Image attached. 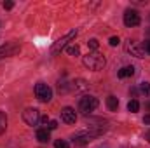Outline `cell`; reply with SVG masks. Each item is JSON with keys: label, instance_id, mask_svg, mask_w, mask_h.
Segmentation results:
<instances>
[{"label": "cell", "instance_id": "6da1fadb", "mask_svg": "<svg viewBox=\"0 0 150 148\" xmlns=\"http://www.w3.org/2000/svg\"><path fill=\"white\" fill-rule=\"evenodd\" d=\"M84 65L89 68V70H93V72H98V70H101L103 66H105V56L103 54H100L98 51H94V52H89L87 56H84Z\"/></svg>", "mask_w": 150, "mask_h": 148}, {"label": "cell", "instance_id": "7a4b0ae2", "mask_svg": "<svg viewBox=\"0 0 150 148\" xmlns=\"http://www.w3.org/2000/svg\"><path fill=\"white\" fill-rule=\"evenodd\" d=\"M86 125H87V131H89L94 138H98V136H101L103 132H107V129H108V120H105V118H87V120H86Z\"/></svg>", "mask_w": 150, "mask_h": 148}, {"label": "cell", "instance_id": "3957f363", "mask_svg": "<svg viewBox=\"0 0 150 148\" xmlns=\"http://www.w3.org/2000/svg\"><path fill=\"white\" fill-rule=\"evenodd\" d=\"M98 105H100L98 98H94V96H84L79 101V111L82 115H89V113H93L98 108Z\"/></svg>", "mask_w": 150, "mask_h": 148}, {"label": "cell", "instance_id": "277c9868", "mask_svg": "<svg viewBox=\"0 0 150 148\" xmlns=\"http://www.w3.org/2000/svg\"><path fill=\"white\" fill-rule=\"evenodd\" d=\"M77 37V30H70L65 37H61V38H58L54 44H52V49H51V52L52 54H58L59 51H63L67 45H68V42H72L74 38Z\"/></svg>", "mask_w": 150, "mask_h": 148}, {"label": "cell", "instance_id": "5b68a950", "mask_svg": "<svg viewBox=\"0 0 150 148\" xmlns=\"http://www.w3.org/2000/svg\"><path fill=\"white\" fill-rule=\"evenodd\" d=\"M35 96H37L38 101L47 103V101H51V98H52V91H51V87H49L47 84L38 82L37 85H35Z\"/></svg>", "mask_w": 150, "mask_h": 148}, {"label": "cell", "instance_id": "8992f818", "mask_svg": "<svg viewBox=\"0 0 150 148\" xmlns=\"http://www.w3.org/2000/svg\"><path fill=\"white\" fill-rule=\"evenodd\" d=\"M94 140V136L86 129V131H79V132H75L74 138H72V141H74L75 145H79V147H84V145H89L91 141Z\"/></svg>", "mask_w": 150, "mask_h": 148}, {"label": "cell", "instance_id": "52a82bcc", "mask_svg": "<svg viewBox=\"0 0 150 148\" xmlns=\"http://www.w3.org/2000/svg\"><path fill=\"white\" fill-rule=\"evenodd\" d=\"M23 120L28 124V125H37L38 122H40V111L37 108H26V110L23 111Z\"/></svg>", "mask_w": 150, "mask_h": 148}, {"label": "cell", "instance_id": "ba28073f", "mask_svg": "<svg viewBox=\"0 0 150 148\" xmlns=\"http://www.w3.org/2000/svg\"><path fill=\"white\" fill-rule=\"evenodd\" d=\"M124 25L126 26H138L140 25V14L134 11V9H127L124 12Z\"/></svg>", "mask_w": 150, "mask_h": 148}, {"label": "cell", "instance_id": "9c48e42d", "mask_svg": "<svg viewBox=\"0 0 150 148\" xmlns=\"http://www.w3.org/2000/svg\"><path fill=\"white\" fill-rule=\"evenodd\" d=\"M16 52H19V45L14 44V42H9V44H5L0 49V59L2 58H7V56H14Z\"/></svg>", "mask_w": 150, "mask_h": 148}, {"label": "cell", "instance_id": "30bf717a", "mask_svg": "<svg viewBox=\"0 0 150 148\" xmlns=\"http://www.w3.org/2000/svg\"><path fill=\"white\" fill-rule=\"evenodd\" d=\"M61 118H63V122H67V124H75V122H77V113H75L74 108L65 106V108L61 110Z\"/></svg>", "mask_w": 150, "mask_h": 148}, {"label": "cell", "instance_id": "8fae6325", "mask_svg": "<svg viewBox=\"0 0 150 148\" xmlns=\"http://www.w3.org/2000/svg\"><path fill=\"white\" fill-rule=\"evenodd\" d=\"M126 51L131 52V54L136 56V58H143V49H142L136 42H133V40H127V44H126Z\"/></svg>", "mask_w": 150, "mask_h": 148}, {"label": "cell", "instance_id": "7c38bea8", "mask_svg": "<svg viewBox=\"0 0 150 148\" xmlns=\"http://www.w3.org/2000/svg\"><path fill=\"white\" fill-rule=\"evenodd\" d=\"M87 89H89V84L84 78H75L72 82V91H75V92H82V91H87Z\"/></svg>", "mask_w": 150, "mask_h": 148}, {"label": "cell", "instance_id": "4fadbf2b", "mask_svg": "<svg viewBox=\"0 0 150 148\" xmlns=\"http://www.w3.org/2000/svg\"><path fill=\"white\" fill-rule=\"evenodd\" d=\"M37 140L40 141V143H47V141L51 140L49 131H47V129H38L37 131Z\"/></svg>", "mask_w": 150, "mask_h": 148}, {"label": "cell", "instance_id": "5bb4252c", "mask_svg": "<svg viewBox=\"0 0 150 148\" xmlns=\"http://www.w3.org/2000/svg\"><path fill=\"white\" fill-rule=\"evenodd\" d=\"M134 75V66H124L119 70V77L120 78H126V77H133Z\"/></svg>", "mask_w": 150, "mask_h": 148}, {"label": "cell", "instance_id": "9a60e30c", "mask_svg": "<svg viewBox=\"0 0 150 148\" xmlns=\"http://www.w3.org/2000/svg\"><path fill=\"white\" fill-rule=\"evenodd\" d=\"M107 106H108V110L117 111V108H119V99L115 96H108L107 98Z\"/></svg>", "mask_w": 150, "mask_h": 148}, {"label": "cell", "instance_id": "2e32d148", "mask_svg": "<svg viewBox=\"0 0 150 148\" xmlns=\"http://www.w3.org/2000/svg\"><path fill=\"white\" fill-rule=\"evenodd\" d=\"M70 89H72V84H68V82H65V80H59V82H58V91H59L61 94L68 92Z\"/></svg>", "mask_w": 150, "mask_h": 148}, {"label": "cell", "instance_id": "e0dca14e", "mask_svg": "<svg viewBox=\"0 0 150 148\" xmlns=\"http://www.w3.org/2000/svg\"><path fill=\"white\" fill-rule=\"evenodd\" d=\"M127 110L131 111V113H136V111L140 110V103H138L136 99H131V101L127 103Z\"/></svg>", "mask_w": 150, "mask_h": 148}, {"label": "cell", "instance_id": "ac0fdd59", "mask_svg": "<svg viewBox=\"0 0 150 148\" xmlns=\"http://www.w3.org/2000/svg\"><path fill=\"white\" fill-rule=\"evenodd\" d=\"M5 129H7V117L4 111H0V134L5 132Z\"/></svg>", "mask_w": 150, "mask_h": 148}, {"label": "cell", "instance_id": "d6986e66", "mask_svg": "<svg viewBox=\"0 0 150 148\" xmlns=\"http://www.w3.org/2000/svg\"><path fill=\"white\" fill-rule=\"evenodd\" d=\"M68 54H70V56H79V54H80V47H79V45H70V47H68Z\"/></svg>", "mask_w": 150, "mask_h": 148}, {"label": "cell", "instance_id": "ffe728a7", "mask_svg": "<svg viewBox=\"0 0 150 148\" xmlns=\"http://www.w3.org/2000/svg\"><path fill=\"white\" fill-rule=\"evenodd\" d=\"M140 91H142L145 96H150V84L149 82H143V84L140 85Z\"/></svg>", "mask_w": 150, "mask_h": 148}, {"label": "cell", "instance_id": "44dd1931", "mask_svg": "<svg viewBox=\"0 0 150 148\" xmlns=\"http://www.w3.org/2000/svg\"><path fill=\"white\" fill-rule=\"evenodd\" d=\"M54 148H70V145L65 140H56L54 141Z\"/></svg>", "mask_w": 150, "mask_h": 148}, {"label": "cell", "instance_id": "7402d4cb", "mask_svg": "<svg viewBox=\"0 0 150 148\" xmlns=\"http://www.w3.org/2000/svg\"><path fill=\"white\" fill-rule=\"evenodd\" d=\"M87 47H89V49H93V51H96V49L100 47V42H98L96 38H91V40L87 42Z\"/></svg>", "mask_w": 150, "mask_h": 148}, {"label": "cell", "instance_id": "603a6c76", "mask_svg": "<svg viewBox=\"0 0 150 148\" xmlns=\"http://www.w3.org/2000/svg\"><path fill=\"white\" fill-rule=\"evenodd\" d=\"M58 127V122L56 120H49V124H47V131H54Z\"/></svg>", "mask_w": 150, "mask_h": 148}, {"label": "cell", "instance_id": "cb8c5ba5", "mask_svg": "<svg viewBox=\"0 0 150 148\" xmlns=\"http://www.w3.org/2000/svg\"><path fill=\"white\" fill-rule=\"evenodd\" d=\"M108 42H110V45H112V47H115V45H119V42H120V40H119V37H112Z\"/></svg>", "mask_w": 150, "mask_h": 148}, {"label": "cell", "instance_id": "d4e9b609", "mask_svg": "<svg viewBox=\"0 0 150 148\" xmlns=\"http://www.w3.org/2000/svg\"><path fill=\"white\" fill-rule=\"evenodd\" d=\"M14 7V4L11 2V0H7V2H4V9H12Z\"/></svg>", "mask_w": 150, "mask_h": 148}, {"label": "cell", "instance_id": "484cf974", "mask_svg": "<svg viewBox=\"0 0 150 148\" xmlns=\"http://www.w3.org/2000/svg\"><path fill=\"white\" fill-rule=\"evenodd\" d=\"M40 122L47 125V124H49V117H47V115H44V117H40Z\"/></svg>", "mask_w": 150, "mask_h": 148}, {"label": "cell", "instance_id": "4316f807", "mask_svg": "<svg viewBox=\"0 0 150 148\" xmlns=\"http://www.w3.org/2000/svg\"><path fill=\"white\" fill-rule=\"evenodd\" d=\"M143 47H145V51L150 54V40H149V42H145V45H143Z\"/></svg>", "mask_w": 150, "mask_h": 148}, {"label": "cell", "instance_id": "83f0119b", "mask_svg": "<svg viewBox=\"0 0 150 148\" xmlns=\"http://www.w3.org/2000/svg\"><path fill=\"white\" fill-rule=\"evenodd\" d=\"M143 122H145V124H150V115H145V118H143Z\"/></svg>", "mask_w": 150, "mask_h": 148}, {"label": "cell", "instance_id": "f1b7e54d", "mask_svg": "<svg viewBox=\"0 0 150 148\" xmlns=\"http://www.w3.org/2000/svg\"><path fill=\"white\" fill-rule=\"evenodd\" d=\"M145 140L150 143V131H147V132H145Z\"/></svg>", "mask_w": 150, "mask_h": 148}, {"label": "cell", "instance_id": "f546056e", "mask_svg": "<svg viewBox=\"0 0 150 148\" xmlns=\"http://www.w3.org/2000/svg\"><path fill=\"white\" fill-rule=\"evenodd\" d=\"M147 108H149V110H150V103H149V105H147Z\"/></svg>", "mask_w": 150, "mask_h": 148}]
</instances>
